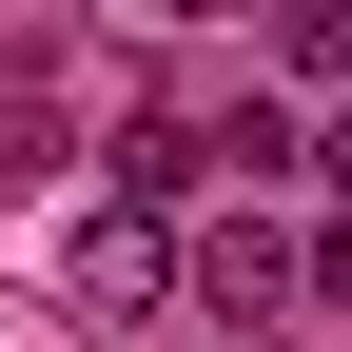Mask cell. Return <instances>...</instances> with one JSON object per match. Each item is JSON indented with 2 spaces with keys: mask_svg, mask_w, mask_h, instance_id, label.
Instances as JSON below:
<instances>
[{
  "mask_svg": "<svg viewBox=\"0 0 352 352\" xmlns=\"http://www.w3.org/2000/svg\"><path fill=\"white\" fill-rule=\"evenodd\" d=\"M196 294H215L235 333H274V314H294V235H254V215H196Z\"/></svg>",
  "mask_w": 352,
  "mask_h": 352,
  "instance_id": "6da1fadb",
  "label": "cell"
},
{
  "mask_svg": "<svg viewBox=\"0 0 352 352\" xmlns=\"http://www.w3.org/2000/svg\"><path fill=\"white\" fill-rule=\"evenodd\" d=\"M157 274H176V235H157V215H78V314H138Z\"/></svg>",
  "mask_w": 352,
  "mask_h": 352,
  "instance_id": "7a4b0ae2",
  "label": "cell"
},
{
  "mask_svg": "<svg viewBox=\"0 0 352 352\" xmlns=\"http://www.w3.org/2000/svg\"><path fill=\"white\" fill-rule=\"evenodd\" d=\"M294 294H333V314H352V215H333L314 254H294Z\"/></svg>",
  "mask_w": 352,
  "mask_h": 352,
  "instance_id": "3957f363",
  "label": "cell"
},
{
  "mask_svg": "<svg viewBox=\"0 0 352 352\" xmlns=\"http://www.w3.org/2000/svg\"><path fill=\"white\" fill-rule=\"evenodd\" d=\"M294 78H352V20H294Z\"/></svg>",
  "mask_w": 352,
  "mask_h": 352,
  "instance_id": "277c9868",
  "label": "cell"
}]
</instances>
